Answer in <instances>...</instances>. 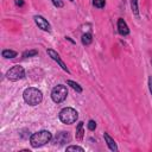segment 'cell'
Listing matches in <instances>:
<instances>
[{"instance_id": "cell-18", "label": "cell", "mask_w": 152, "mask_h": 152, "mask_svg": "<svg viewBox=\"0 0 152 152\" xmlns=\"http://www.w3.org/2000/svg\"><path fill=\"white\" fill-rule=\"evenodd\" d=\"M66 151H78V152H83L84 151V148L83 147H81V146H78V145H70V146H68L66 147Z\"/></svg>"}, {"instance_id": "cell-7", "label": "cell", "mask_w": 152, "mask_h": 152, "mask_svg": "<svg viewBox=\"0 0 152 152\" xmlns=\"http://www.w3.org/2000/svg\"><path fill=\"white\" fill-rule=\"evenodd\" d=\"M46 52H48V55H49V57L51 58V59H53L61 68H62V70H64L66 74H70V70H69V68L66 66V64L61 59V57H59V55L55 51V50H52V49H48L46 50Z\"/></svg>"}, {"instance_id": "cell-1", "label": "cell", "mask_w": 152, "mask_h": 152, "mask_svg": "<svg viewBox=\"0 0 152 152\" xmlns=\"http://www.w3.org/2000/svg\"><path fill=\"white\" fill-rule=\"evenodd\" d=\"M51 140H52V134L50 131H46V129L38 131L30 135V144L33 148L42 147L48 142H50Z\"/></svg>"}, {"instance_id": "cell-4", "label": "cell", "mask_w": 152, "mask_h": 152, "mask_svg": "<svg viewBox=\"0 0 152 152\" xmlns=\"http://www.w3.org/2000/svg\"><path fill=\"white\" fill-rule=\"evenodd\" d=\"M68 96V89L63 84H57L51 90V99L55 103H62Z\"/></svg>"}, {"instance_id": "cell-16", "label": "cell", "mask_w": 152, "mask_h": 152, "mask_svg": "<svg viewBox=\"0 0 152 152\" xmlns=\"http://www.w3.org/2000/svg\"><path fill=\"white\" fill-rule=\"evenodd\" d=\"M36 55H38V50H36V49H32V50H26V51H24V52H23V58L33 57V56H36Z\"/></svg>"}, {"instance_id": "cell-25", "label": "cell", "mask_w": 152, "mask_h": 152, "mask_svg": "<svg viewBox=\"0 0 152 152\" xmlns=\"http://www.w3.org/2000/svg\"><path fill=\"white\" fill-rule=\"evenodd\" d=\"M69 1H71V2H72V1H74V0H69Z\"/></svg>"}, {"instance_id": "cell-23", "label": "cell", "mask_w": 152, "mask_h": 152, "mask_svg": "<svg viewBox=\"0 0 152 152\" xmlns=\"http://www.w3.org/2000/svg\"><path fill=\"white\" fill-rule=\"evenodd\" d=\"M65 39H66V40H69L70 43H72V44H75V40H72V39H71L70 37H65Z\"/></svg>"}, {"instance_id": "cell-14", "label": "cell", "mask_w": 152, "mask_h": 152, "mask_svg": "<svg viewBox=\"0 0 152 152\" xmlns=\"http://www.w3.org/2000/svg\"><path fill=\"white\" fill-rule=\"evenodd\" d=\"M66 84H68V86H70L74 90H76V93H82V90H83V89H82V87H81L77 82H75V81L68 80V81H66Z\"/></svg>"}, {"instance_id": "cell-12", "label": "cell", "mask_w": 152, "mask_h": 152, "mask_svg": "<svg viewBox=\"0 0 152 152\" xmlns=\"http://www.w3.org/2000/svg\"><path fill=\"white\" fill-rule=\"evenodd\" d=\"M81 42L83 45H90L91 42H93V34L90 32H86L82 34V38H81Z\"/></svg>"}, {"instance_id": "cell-19", "label": "cell", "mask_w": 152, "mask_h": 152, "mask_svg": "<svg viewBox=\"0 0 152 152\" xmlns=\"http://www.w3.org/2000/svg\"><path fill=\"white\" fill-rule=\"evenodd\" d=\"M51 2H52V5H53L55 7H57V8H62V7L64 6L63 0H51Z\"/></svg>"}, {"instance_id": "cell-5", "label": "cell", "mask_w": 152, "mask_h": 152, "mask_svg": "<svg viewBox=\"0 0 152 152\" xmlns=\"http://www.w3.org/2000/svg\"><path fill=\"white\" fill-rule=\"evenodd\" d=\"M6 77L12 82L19 81L25 77V69L20 65H14L6 72Z\"/></svg>"}, {"instance_id": "cell-3", "label": "cell", "mask_w": 152, "mask_h": 152, "mask_svg": "<svg viewBox=\"0 0 152 152\" xmlns=\"http://www.w3.org/2000/svg\"><path fill=\"white\" fill-rule=\"evenodd\" d=\"M59 120L65 124V125H72L77 121L78 119V113L76 109L71 108V107H65L63 109H61L59 114H58Z\"/></svg>"}, {"instance_id": "cell-10", "label": "cell", "mask_w": 152, "mask_h": 152, "mask_svg": "<svg viewBox=\"0 0 152 152\" xmlns=\"http://www.w3.org/2000/svg\"><path fill=\"white\" fill-rule=\"evenodd\" d=\"M103 138H104V142L107 144L108 148L113 152H116L118 151V146H116V142L114 141V139L108 134V133H103Z\"/></svg>"}, {"instance_id": "cell-15", "label": "cell", "mask_w": 152, "mask_h": 152, "mask_svg": "<svg viewBox=\"0 0 152 152\" xmlns=\"http://www.w3.org/2000/svg\"><path fill=\"white\" fill-rule=\"evenodd\" d=\"M131 10H132V13L139 18V7H138V0H131Z\"/></svg>"}, {"instance_id": "cell-2", "label": "cell", "mask_w": 152, "mask_h": 152, "mask_svg": "<svg viewBox=\"0 0 152 152\" xmlns=\"http://www.w3.org/2000/svg\"><path fill=\"white\" fill-rule=\"evenodd\" d=\"M23 99L28 106H37L43 101V93L34 87H28L23 93Z\"/></svg>"}, {"instance_id": "cell-11", "label": "cell", "mask_w": 152, "mask_h": 152, "mask_svg": "<svg viewBox=\"0 0 152 152\" xmlns=\"http://www.w3.org/2000/svg\"><path fill=\"white\" fill-rule=\"evenodd\" d=\"M84 137V129H83V122L80 121L76 126V131H75V138L77 141H82Z\"/></svg>"}, {"instance_id": "cell-21", "label": "cell", "mask_w": 152, "mask_h": 152, "mask_svg": "<svg viewBox=\"0 0 152 152\" xmlns=\"http://www.w3.org/2000/svg\"><path fill=\"white\" fill-rule=\"evenodd\" d=\"M148 89H150V93L152 95V76L148 77Z\"/></svg>"}, {"instance_id": "cell-13", "label": "cell", "mask_w": 152, "mask_h": 152, "mask_svg": "<svg viewBox=\"0 0 152 152\" xmlns=\"http://www.w3.org/2000/svg\"><path fill=\"white\" fill-rule=\"evenodd\" d=\"M17 51H14V50H10V49H5V50H2V52H1V56L4 57V58H14V57H17Z\"/></svg>"}, {"instance_id": "cell-20", "label": "cell", "mask_w": 152, "mask_h": 152, "mask_svg": "<svg viewBox=\"0 0 152 152\" xmlns=\"http://www.w3.org/2000/svg\"><path fill=\"white\" fill-rule=\"evenodd\" d=\"M87 127H88L89 131H95V128H96V122H95L94 120H89L88 124H87Z\"/></svg>"}, {"instance_id": "cell-8", "label": "cell", "mask_w": 152, "mask_h": 152, "mask_svg": "<svg viewBox=\"0 0 152 152\" xmlns=\"http://www.w3.org/2000/svg\"><path fill=\"white\" fill-rule=\"evenodd\" d=\"M33 20L36 23V25L38 26V28H40L42 31H45V32H51V25L50 23L42 15H34L33 17Z\"/></svg>"}, {"instance_id": "cell-24", "label": "cell", "mask_w": 152, "mask_h": 152, "mask_svg": "<svg viewBox=\"0 0 152 152\" xmlns=\"http://www.w3.org/2000/svg\"><path fill=\"white\" fill-rule=\"evenodd\" d=\"M151 64H152V58H151Z\"/></svg>"}, {"instance_id": "cell-22", "label": "cell", "mask_w": 152, "mask_h": 152, "mask_svg": "<svg viewBox=\"0 0 152 152\" xmlns=\"http://www.w3.org/2000/svg\"><path fill=\"white\" fill-rule=\"evenodd\" d=\"M14 2H15V5L19 6V7H23V6H24V0H15Z\"/></svg>"}, {"instance_id": "cell-17", "label": "cell", "mask_w": 152, "mask_h": 152, "mask_svg": "<svg viewBox=\"0 0 152 152\" xmlns=\"http://www.w3.org/2000/svg\"><path fill=\"white\" fill-rule=\"evenodd\" d=\"M93 5L96 8H103L106 6V0H93Z\"/></svg>"}, {"instance_id": "cell-6", "label": "cell", "mask_w": 152, "mask_h": 152, "mask_svg": "<svg viewBox=\"0 0 152 152\" xmlns=\"http://www.w3.org/2000/svg\"><path fill=\"white\" fill-rule=\"evenodd\" d=\"M71 140V135L69 132H65V131H62L59 133H57L55 135V138L52 139V144L53 145H58V146H62V145H65L68 142H70Z\"/></svg>"}, {"instance_id": "cell-9", "label": "cell", "mask_w": 152, "mask_h": 152, "mask_svg": "<svg viewBox=\"0 0 152 152\" xmlns=\"http://www.w3.org/2000/svg\"><path fill=\"white\" fill-rule=\"evenodd\" d=\"M116 27H118L119 34H121V36H128V34H129V27H128L127 23H126L122 18H119V19H118Z\"/></svg>"}]
</instances>
